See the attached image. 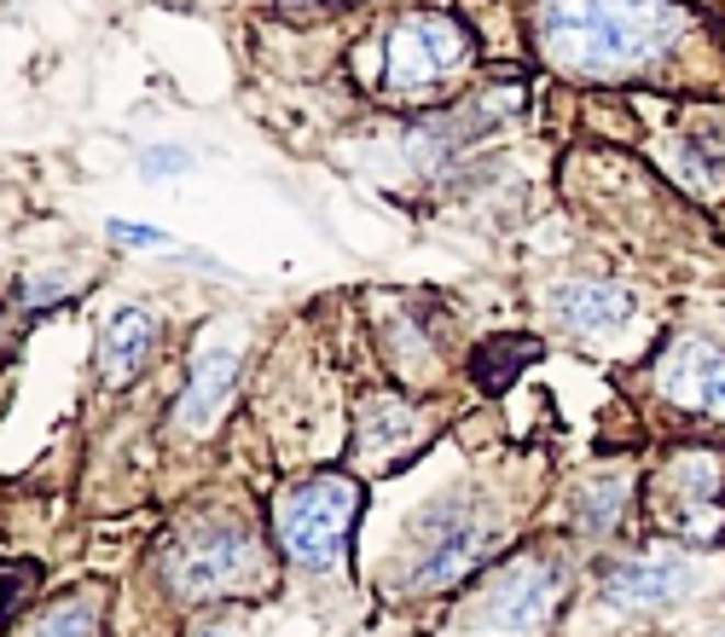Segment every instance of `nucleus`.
<instances>
[{"mask_svg": "<svg viewBox=\"0 0 725 637\" xmlns=\"http://www.w3.org/2000/svg\"><path fill=\"white\" fill-rule=\"evenodd\" d=\"M82 296V273H65V266H42V273H24L12 284V302L7 314H18L24 325H35L42 314H53V307H65Z\"/></svg>", "mask_w": 725, "mask_h": 637, "instance_id": "nucleus-17", "label": "nucleus"}, {"mask_svg": "<svg viewBox=\"0 0 725 637\" xmlns=\"http://www.w3.org/2000/svg\"><path fill=\"white\" fill-rule=\"evenodd\" d=\"M157 342H163V319L151 307H116L99 331V383L105 388H128L146 365L157 360Z\"/></svg>", "mask_w": 725, "mask_h": 637, "instance_id": "nucleus-13", "label": "nucleus"}, {"mask_svg": "<svg viewBox=\"0 0 725 637\" xmlns=\"http://www.w3.org/2000/svg\"><path fill=\"white\" fill-rule=\"evenodd\" d=\"M238 377H245V342L220 337V331L209 342H197L186 388H180V400L169 406V429H174L180 441H209L215 429H220V418L233 412Z\"/></svg>", "mask_w": 725, "mask_h": 637, "instance_id": "nucleus-11", "label": "nucleus"}, {"mask_svg": "<svg viewBox=\"0 0 725 637\" xmlns=\"http://www.w3.org/2000/svg\"><path fill=\"white\" fill-rule=\"evenodd\" d=\"M709 637H725V626H714V632H709Z\"/></svg>", "mask_w": 725, "mask_h": 637, "instance_id": "nucleus-24", "label": "nucleus"}, {"mask_svg": "<svg viewBox=\"0 0 725 637\" xmlns=\"http://www.w3.org/2000/svg\"><path fill=\"white\" fill-rule=\"evenodd\" d=\"M522 24L540 65L587 88L656 81L702 41L684 0H522Z\"/></svg>", "mask_w": 725, "mask_h": 637, "instance_id": "nucleus-1", "label": "nucleus"}, {"mask_svg": "<svg viewBox=\"0 0 725 637\" xmlns=\"http://www.w3.org/2000/svg\"><path fill=\"white\" fill-rule=\"evenodd\" d=\"M546 314L569 342L610 348L638 325V302H633L627 284H615V278H563V284H552Z\"/></svg>", "mask_w": 725, "mask_h": 637, "instance_id": "nucleus-12", "label": "nucleus"}, {"mask_svg": "<svg viewBox=\"0 0 725 637\" xmlns=\"http://www.w3.org/2000/svg\"><path fill=\"white\" fill-rule=\"evenodd\" d=\"M627 499H633L627 476H587L569 492V522L587 533V539H610V533H621V522H627Z\"/></svg>", "mask_w": 725, "mask_h": 637, "instance_id": "nucleus-16", "label": "nucleus"}, {"mask_svg": "<svg viewBox=\"0 0 725 637\" xmlns=\"http://www.w3.org/2000/svg\"><path fill=\"white\" fill-rule=\"evenodd\" d=\"M105 238L123 243V250H174L169 232H157V226H146V220H123V215L105 220Z\"/></svg>", "mask_w": 725, "mask_h": 637, "instance_id": "nucleus-20", "label": "nucleus"}, {"mask_svg": "<svg viewBox=\"0 0 725 637\" xmlns=\"http://www.w3.org/2000/svg\"><path fill=\"white\" fill-rule=\"evenodd\" d=\"M430 441H435V412L424 400H407L395 388H372V395L354 400L349 458L360 476H400Z\"/></svg>", "mask_w": 725, "mask_h": 637, "instance_id": "nucleus-8", "label": "nucleus"}, {"mask_svg": "<svg viewBox=\"0 0 725 637\" xmlns=\"http://www.w3.org/2000/svg\"><path fill=\"white\" fill-rule=\"evenodd\" d=\"M279 12H291V18H308V12H337V7H354V0H273Z\"/></svg>", "mask_w": 725, "mask_h": 637, "instance_id": "nucleus-22", "label": "nucleus"}, {"mask_svg": "<svg viewBox=\"0 0 725 637\" xmlns=\"http://www.w3.org/2000/svg\"><path fill=\"white\" fill-rule=\"evenodd\" d=\"M366 53H372L366 88L384 105L418 111L458 93V81L476 65V35L465 18L418 7V12H395L377 35H366Z\"/></svg>", "mask_w": 725, "mask_h": 637, "instance_id": "nucleus-4", "label": "nucleus"}, {"mask_svg": "<svg viewBox=\"0 0 725 637\" xmlns=\"http://www.w3.org/2000/svg\"><path fill=\"white\" fill-rule=\"evenodd\" d=\"M650 516L661 533L679 545L709 550L725 539V487H720V458L714 452H673L650 481Z\"/></svg>", "mask_w": 725, "mask_h": 637, "instance_id": "nucleus-7", "label": "nucleus"}, {"mask_svg": "<svg viewBox=\"0 0 725 637\" xmlns=\"http://www.w3.org/2000/svg\"><path fill=\"white\" fill-rule=\"evenodd\" d=\"M506 539V510L494 504L488 487H448L441 499H424V510L407 522L395 562V591L400 598H441L458 591L482 562H494Z\"/></svg>", "mask_w": 725, "mask_h": 637, "instance_id": "nucleus-3", "label": "nucleus"}, {"mask_svg": "<svg viewBox=\"0 0 725 637\" xmlns=\"http://www.w3.org/2000/svg\"><path fill=\"white\" fill-rule=\"evenodd\" d=\"M360 510H366V492L349 469H314V476L285 481L268 510L279 562L296 573H337L354 550Z\"/></svg>", "mask_w": 725, "mask_h": 637, "instance_id": "nucleus-5", "label": "nucleus"}, {"mask_svg": "<svg viewBox=\"0 0 725 637\" xmlns=\"http://www.w3.org/2000/svg\"><path fill=\"white\" fill-rule=\"evenodd\" d=\"M569 585H575V568L557 545H522L488 568L465 621L482 637H534L569 603Z\"/></svg>", "mask_w": 725, "mask_h": 637, "instance_id": "nucleus-6", "label": "nucleus"}, {"mask_svg": "<svg viewBox=\"0 0 725 637\" xmlns=\"http://www.w3.org/2000/svg\"><path fill=\"white\" fill-rule=\"evenodd\" d=\"M377 342H384V360L395 365V377L407 383H430L441 365V342L430 331V314H395L377 319Z\"/></svg>", "mask_w": 725, "mask_h": 637, "instance_id": "nucleus-15", "label": "nucleus"}, {"mask_svg": "<svg viewBox=\"0 0 725 637\" xmlns=\"http://www.w3.org/2000/svg\"><path fill=\"white\" fill-rule=\"evenodd\" d=\"M111 626V591L105 585H76L65 598H53L30 614V626L18 637H105Z\"/></svg>", "mask_w": 725, "mask_h": 637, "instance_id": "nucleus-14", "label": "nucleus"}, {"mask_svg": "<svg viewBox=\"0 0 725 637\" xmlns=\"http://www.w3.org/2000/svg\"><path fill=\"white\" fill-rule=\"evenodd\" d=\"M534 354H540V348L522 342V337H494V342L476 348V365H471V372H476L482 388H506V383L522 372V360H534Z\"/></svg>", "mask_w": 725, "mask_h": 637, "instance_id": "nucleus-18", "label": "nucleus"}, {"mask_svg": "<svg viewBox=\"0 0 725 637\" xmlns=\"http://www.w3.org/2000/svg\"><path fill=\"white\" fill-rule=\"evenodd\" d=\"M35 591H42V562L35 557H0V621H12Z\"/></svg>", "mask_w": 725, "mask_h": 637, "instance_id": "nucleus-19", "label": "nucleus"}, {"mask_svg": "<svg viewBox=\"0 0 725 637\" xmlns=\"http://www.w3.org/2000/svg\"><path fill=\"white\" fill-rule=\"evenodd\" d=\"M273 557L261 533L233 516V510H197V516L174 522L169 539L157 545V585L169 603L186 608H215V603H245L273 591Z\"/></svg>", "mask_w": 725, "mask_h": 637, "instance_id": "nucleus-2", "label": "nucleus"}, {"mask_svg": "<svg viewBox=\"0 0 725 637\" xmlns=\"http://www.w3.org/2000/svg\"><path fill=\"white\" fill-rule=\"evenodd\" d=\"M650 383H656V400L673 418L725 423V348L720 342L691 337V331L668 337L650 365Z\"/></svg>", "mask_w": 725, "mask_h": 637, "instance_id": "nucleus-9", "label": "nucleus"}, {"mask_svg": "<svg viewBox=\"0 0 725 637\" xmlns=\"http://www.w3.org/2000/svg\"><path fill=\"white\" fill-rule=\"evenodd\" d=\"M192 169V151L186 146H151L146 157H139V174L146 180H174V174H186Z\"/></svg>", "mask_w": 725, "mask_h": 637, "instance_id": "nucleus-21", "label": "nucleus"}, {"mask_svg": "<svg viewBox=\"0 0 725 637\" xmlns=\"http://www.w3.org/2000/svg\"><path fill=\"white\" fill-rule=\"evenodd\" d=\"M180 637H245V632H238L233 621H192Z\"/></svg>", "mask_w": 725, "mask_h": 637, "instance_id": "nucleus-23", "label": "nucleus"}, {"mask_svg": "<svg viewBox=\"0 0 725 637\" xmlns=\"http://www.w3.org/2000/svg\"><path fill=\"white\" fill-rule=\"evenodd\" d=\"M702 591V568L684 550H650V557H610L598 568V603L621 614H661Z\"/></svg>", "mask_w": 725, "mask_h": 637, "instance_id": "nucleus-10", "label": "nucleus"}]
</instances>
